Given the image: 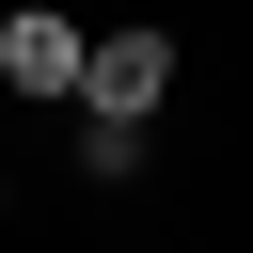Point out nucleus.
<instances>
[{
	"mask_svg": "<svg viewBox=\"0 0 253 253\" xmlns=\"http://www.w3.org/2000/svg\"><path fill=\"white\" fill-rule=\"evenodd\" d=\"M79 47H95V16L0 0V95H16V111H79Z\"/></svg>",
	"mask_w": 253,
	"mask_h": 253,
	"instance_id": "nucleus-2",
	"label": "nucleus"
},
{
	"mask_svg": "<svg viewBox=\"0 0 253 253\" xmlns=\"http://www.w3.org/2000/svg\"><path fill=\"white\" fill-rule=\"evenodd\" d=\"M174 79H190L174 16H95V47H79V126H158Z\"/></svg>",
	"mask_w": 253,
	"mask_h": 253,
	"instance_id": "nucleus-1",
	"label": "nucleus"
}]
</instances>
